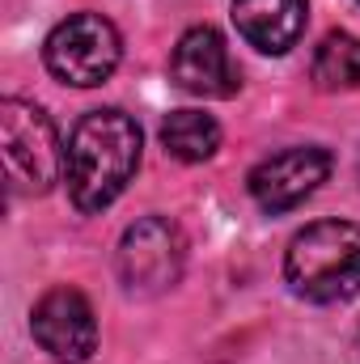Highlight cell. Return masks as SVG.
<instances>
[{
  "mask_svg": "<svg viewBox=\"0 0 360 364\" xmlns=\"http://www.w3.org/2000/svg\"><path fill=\"white\" fill-rule=\"evenodd\" d=\"M136 170H140V127L132 114L106 106L90 110L73 127L64 153V182L77 212L110 208L123 195V186L136 178Z\"/></svg>",
  "mask_w": 360,
  "mask_h": 364,
  "instance_id": "1",
  "label": "cell"
},
{
  "mask_svg": "<svg viewBox=\"0 0 360 364\" xmlns=\"http://www.w3.org/2000/svg\"><path fill=\"white\" fill-rule=\"evenodd\" d=\"M284 279L314 305H335L360 292V225L318 220L305 225L284 255Z\"/></svg>",
  "mask_w": 360,
  "mask_h": 364,
  "instance_id": "2",
  "label": "cell"
},
{
  "mask_svg": "<svg viewBox=\"0 0 360 364\" xmlns=\"http://www.w3.org/2000/svg\"><path fill=\"white\" fill-rule=\"evenodd\" d=\"M0 149H4V174L17 195H47L64 178V144L51 123V114L34 102L4 97L0 102Z\"/></svg>",
  "mask_w": 360,
  "mask_h": 364,
  "instance_id": "3",
  "label": "cell"
},
{
  "mask_svg": "<svg viewBox=\"0 0 360 364\" xmlns=\"http://www.w3.org/2000/svg\"><path fill=\"white\" fill-rule=\"evenodd\" d=\"M119 55H123V38L102 13L64 17L43 43V60H47L51 77L64 85H77V90L102 85L119 68Z\"/></svg>",
  "mask_w": 360,
  "mask_h": 364,
  "instance_id": "4",
  "label": "cell"
},
{
  "mask_svg": "<svg viewBox=\"0 0 360 364\" xmlns=\"http://www.w3.org/2000/svg\"><path fill=\"white\" fill-rule=\"evenodd\" d=\"M115 263L132 296H162L179 284L182 263H186V242L170 216H144L127 225Z\"/></svg>",
  "mask_w": 360,
  "mask_h": 364,
  "instance_id": "5",
  "label": "cell"
},
{
  "mask_svg": "<svg viewBox=\"0 0 360 364\" xmlns=\"http://www.w3.org/2000/svg\"><path fill=\"white\" fill-rule=\"evenodd\" d=\"M30 331L38 339V348L60 364H85L97 352V318L85 292L60 284L51 292L38 296L34 314H30Z\"/></svg>",
  "mask_w": 360,
  "mask_h": 364,
  "instance_id": "6",
  "label": "cell"
},
{
  "mask_svg": "<svg viewBox=\"0 0 360 364\" xmlns=\"http://www.w3.org/2000/svg\"><path fill=\"white\" fill-rule=\"evenodd\" d=\"M331 174V153L318 149V144H297V149H284V153H271L263 157L255 170H250V195L255 203L280 216V212H292L297 203H305Z\"/></svg>",
  "mask_w": 360,
  "mask_h": 364,
  "instance_id": "7",
  "label": "cell"
},
{
  "mask_svg": "<svg viewBox=\"0 0 360 364\" xmlns=\"http://www.w3.org/2000/svg\"><path fill=\"white\" fill-rule=\"evenodd\" d=\"M170 77L191 97H233L242 90L238 64L229 60V47L212 26H191L179 38L170 55Z\"/></svg>",
  "mask_w": 360,
  "mask_h": 364,
  "instance_id": "8",
  "label": "cell"
},
{
  "mask_svg": "<svg viewBox=\"0 0 360 364\" xmlns=\"http://www.w3.org/2000/svg\"><path fill=\"white\" fill-rule=\"evenodd\" d=\"M305 0H233L238 34L263 55H284L297 47V38L305 34Z\"/></svg>",
  "mask_w": 360,
  "mask_h": 364,
  "instance_id": "9",
  "label": "cell"
},
{
  "mask_svg": "<svg viewBox=\"0 0 360 364\" xmlns=\"http://www.w3.org/2000/svg\"><path fill=\"white\" fill-rule=\"evenodd\" d=\"M162 144L174 161H186V166L208 161L221 149V123L203 110H174L162 123Z\"/></svg>",
  "mask_w": 360,
  "mask_h": 364,
  "instance_id": "10",
  "label": "cell"
},
{
  "mask_svg": "<svg viewBox=\"0 0 360 364\" xmlns=\"http://www.w3.org/2000/svg\"><path fill=\"white\" fill-rule=\"evenodd\" d=\"M309 77L322 93L360 90V38L348 30H331L314 51Z\"/></svg>",
  "mask_w": 360,
  "mask_h": 364,
  "instance_id": "11",
  "label": "cell"
}]
</instances>
